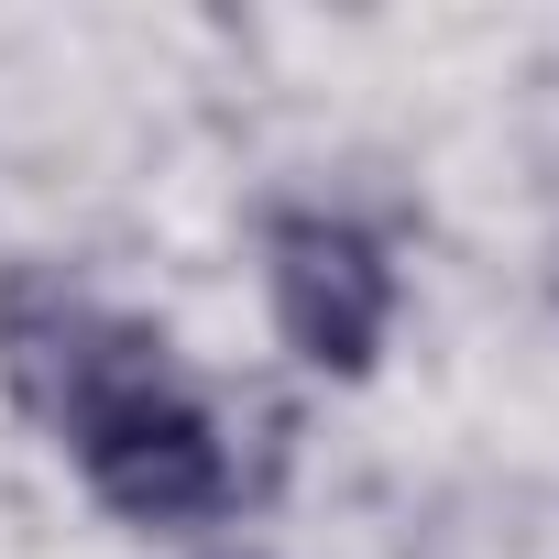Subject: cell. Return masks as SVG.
I'll use <instances>...</instances> for the list:
<instances>
[{"label":"cell","instance_id":"cell-1","mask_svg":"<svg viewBox=\"0 0 559 559\" xmlns=\"http://www.w3.org/2000/svg\"><path fill=\"white\" fill-rule=\"evenodd\" d=\"M0 384H12L23 417H45V428L78 439L99 406L165 384V341L143 319L78 297L67 274H34L23 263V274H0Z\"/></svg>","mask_w":559,"mask_h":559},{"label":"cell","instance_id":"cell-2","mask_svg":"<svg viewBox=\"0 0 559 559\" xmlns=\"http://www.w3.org/2000/svg\"><path fill=\"white\" fill-rule=\"evenodd\" d=\"M78 461H88L99 504L132 515V526H198V515L230 504V450H219L209 406L176 395V373L143 384V395H121V406H99L78 428Z\"/></svg>","mask_w":559,"mask_h":559},{"label":"cell","instance_id":"cell-3","mask_svg":"<svg viewBox=\"0 0 559 559\" xmlns=\"http://www.w3.org/2000/svg\"><path fill=\"white\" fill-rule=\"evenodd\" d=\"M274 319H286V341L319 373H373L384 319H395V263L352 219L286 209V219H274Z\"/></svg>","mask_w":559,"mask_h":559}]
</instances>
